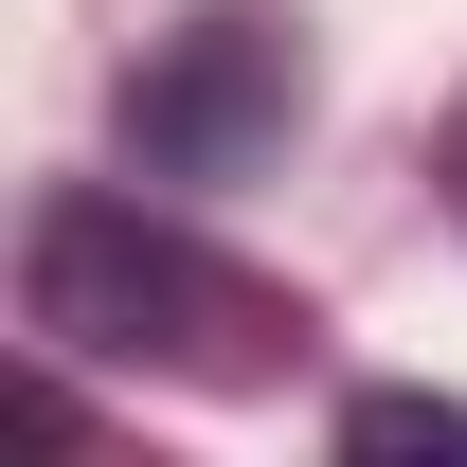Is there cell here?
I'll return each instance as SVG.
<instances>
[{
  "mask_svg": "<svg viewBox=\"0 0 467 467\" xmlns=\"http://www.w3.org/2000/svg\"><path fill=\"white\" fill-rule=\"evenodd\" d=\"M36 324L90 359H198V378H234V324H288V306L252 288V270H216L198 234L162 216H126V198H55L36 216Z\"/></svg>",
  "mask_w": 467,
  "mask_h": 467,
  "instance_id": "1",
  "label": "cell"
},
{
  "mask_svg": "<svg viewBox=\"0 0 467 467\" xmlns=\"http://www.w3.org/2000/svg\"><path fill=\"white\" fill-rule=\"evenodd\" d=\"M288 109H306L288 36H270V18H198V36H180V72L144 90V144H162V162H234V144H270Z\"/></svg>",
  "mask_w": 467,
  "mask_h": 467,
  "instance_id": "2",
  "label": "cell"
},
{
  "mask_svg": "<svg viewBox=\"0 0 467 467\" xmlns=\"http://www.w3.org/2000/svg\"><path fill=\"white\" fill-rule=\"evenodd\" d=\"M450 180H467V144H450Z\"/></svg>",
  "mask_w": 467,
  "mask_h": 467,
  "instance_id": "3",
  "label": "cell"
}]
</instances>
